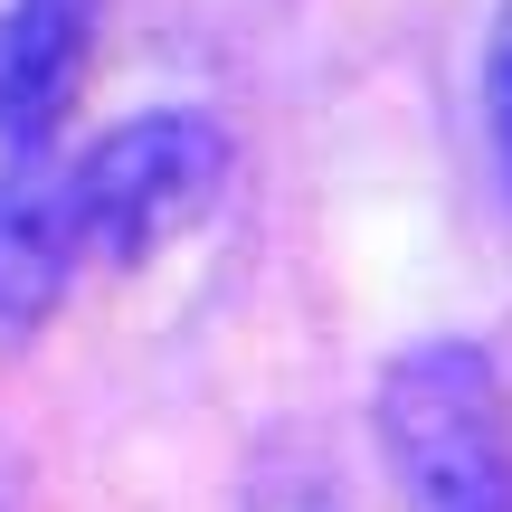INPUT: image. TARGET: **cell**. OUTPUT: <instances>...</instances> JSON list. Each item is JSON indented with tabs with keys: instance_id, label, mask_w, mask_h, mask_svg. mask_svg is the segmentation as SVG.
I'll return each instance as SVG.
<instances>
[{
	"instance_id": "3957f363",
	"label": "cell",
	"mask_w": 512,
	"mask_h": 512,
	"mask_svg": "<svg viewBox=\"0 0 512 512\" xmlns=\"http://www.w3.org/2000/svg\"><path fill=\"white\" fill-rule=\"evenodd\" d=\"M105 0H0V152L29 162L86 86Z\"/></svg>"
},
{
	"instance_id": "7a4b0ae2",
	"label": "cell",
	"mask_w": 512,
	"mask_h": 512,
	"mask_svg": "<svg viewBox=\"0 0 512 512\" xmlns=\"http://www.w3.org/2000/svg\"><path fill=\"white\" fill-rule=\"evenodd\" d=\"M228 171H238V143H228L219 114L200 105H152L124 114L105 143H86L76 162V219H86V256L105 266H143L171 238L209 219L228 200Z\"/></svg>"
},
{
	"instance_id": "6da1fadb",
	"label": "cell",
	"mask_w": 512,
	"mask_h": 512,
	"mask_svg": "<svg viewBox=\"0 0 512 512\" xmlns=\"http://www.w3.org/2000/svg\"><path fill=\"white\" fill-rule=\"evenodd\" d=\"M370 427L418 512H484L512 494V389L465 332L408 342L370 389Z\"/></svg>"
},
{
	"instance_id": "8992f818",
	"label": "cell",
	"mask_w": 512,
	"mask_h": 512,
	"mask_svg": "<svg viewBox=\"0 0 512 512\" xmlns=\"http://www.w3.org/2000/svg\"><path fill=\"white\" fill-rule=\"evenodd\" d=\"M484 512H512V494H503V503H484Z\"/></svg>"
},
{
	"instance_id": "277c9868",
	"label": "cell",
	"mask_w": 512,
	"mask_h": 512,
	"mask_svg": "<svg viewBox=\"0 0 512 512\" xmlns=\"http://www.w3.org/2000/svg\"><path fill=\"white\" fill-rule=\"evenodd\" d=\"M86 256V219H76V171H57L48 152L0 171V342L38 332L76 285Z\"/></svg>"
},
{
	"instance_id": "5b68a950",
	"label": "cell",
	"mask_w": 512,
	"mask_h": 512,
	"mask_svg": "<svg viewBox=\"0 0 512 512\" xmlns=\"http://www.w3.org/2000/svg\"><path fill=\"white\" fill-rule=\"evenodd\" d=\"M484 133H494V171L512 190V10L494 19V38H484Z\"/></svg>"
}]
</instances>
